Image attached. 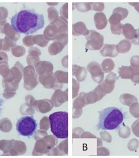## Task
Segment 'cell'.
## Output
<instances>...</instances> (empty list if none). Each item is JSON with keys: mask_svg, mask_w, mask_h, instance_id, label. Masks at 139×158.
Listing matches in <instances>:
<instances>
[{"mask_svg": "<svg viewBox=\"0 0 139 158\" xmlns=\"http://www.w3.org/2000/svg\"><path fill=\"white\" fill-rule=\"evenodd\" d=\"M122 34L128 40H133L136 37V31L130 23L123 25L122 28Z\"/></svg>", "mask_w": 139, "mask_h": 158, "instance_id": "cell-9", "label": "cell"}, {"mask_svg": "<svg viewBox=\"0 0 139 158\" xmlns=\"http://www.w3.org/2000/svg\"><path fill=\"white\" fill-rule=\"evenodd\" d=\"M136 68L132 66H122L119 68V77L122 79H128L131 78L132 75L135 72Z\"/></svg>", "mask_w": 139, "mask_h": 158, "instance_id": "cell-12", "label": "cell"}, {"mask_svg": "<svg viewBox=\"0 0 139 158\" xmlns=\"http://www.w3.org/2000/svg\"><path fill=\"white\" fill-rule=\"evenodd\" d=\"M44 24L43 15L29 9L19 11L11 19V27L17 32L26 35L33 34L41 29Z\"/></svg>", "mask_w": 139, "mask_h": 158, "instance_id": "cell-1", "label": "cell"}, {"mask_svg": "<svg viewBox=\"0 0 139 158\" xmlns=\"http://www.w3.org/2000/svg\"><path fill=\"white\" fill-rule=\"evenodd\" d=\"M94 23L96 28L98 30L104 29L107 27L108 20L103 13H97L94 15Z\"/></svg>", "mask_w": 139, "mask_h": 158, "instance_id": "cell-8", "label": "cell"}, {"mask_svg": "<svg viewBox=\"0 0 139 158\" xmlns=\"http://www.w3.org/2000/svg\"><path fill=\"white\" fill-rule=\"evenodd\" d=\"M106 94L102 93L97 86L95 87V90L89 94V98H88V102L87 103L91 104L98 102L99 101L101 100L102 98L105 96Z\"/></svg>", "mask_w": 139, "mask_h": 158, "instance_id": "cell-11", "label": "cell"}, {"mask_svg": "<svg viewBox=\"0 0 139 158\" xmlns=\"http://www.w3.org/2000/svg\"><path fill=\"white\" fill-rule=\"evenodd\" d=\"M117 79H118V78L116 74L113 72H111L109 74V75H107L105 81L108 83L115 84Z\"/></svg>", "mask_w": 139, "mask_h": 158, "instance_id": "cell-21", "label": "cell"}, {"mask_svg": "<svg viewBox=\"0 0 139 158\" xmlns=\"http://www.w3.org/2000/svg\"><path fill=\"white\" fill-rule=\"evenodd\" d=\"M3 103H4V101L0 98V114L1 113V110H2V107L3 105Z\"/></svg>", "mask_w": 139, "mask_h": 158, "instance_id": "cell-30", "label": "cell"}, {"mask_svg": "<svg viewBox=\"0 0 139 158\" xmlns=\"http://www.w3.org/2000/svg\"><path fill=\"white\" fill-rule=\"evenodd\" d=\"M119 100L121 103L128 106H130L133 103L137 102L138 101L137 98H136L135 95L128 93L122 94L120 96Z\"/></svg>", "mask_w": 139, "mask_h": 158, "instance_id": "cell-13", "label": "cell"}, {"mask_svg": "<svg viewBox=\"0 0 139 158\" xmlns=\"http://www.w3.org/2000/svg\"><path fill=\"white\" fill-rule=\"evenodd\" d=\"M88 70L90 73L92 78L96 83H102L104 79V72H103L102 68L96 62H92L88 65Z\"/></svg>", "mask_w": 139, "mask_h": 158, "instance_id": "cell-6", "label": "cell"}, {"mask_svg": "<svg viewBox=\"0 0 139 158\" xmlns=\"http://www.w3.org/2000/svg\"><path fill=\"white\" fill-rule=\"evenodd\" d=\"M51 130L53 134L59 139L68 138V113L58 111L49 116Z\"/></svg>", "mask_w": 139, "mask_h": 158, "instance_id": "cell-3", "label": "cell"}, {"mask_svg": "<svg viewBox=\"0 0 139 158\" xmlns=\"http://www.w3.org/2000/svg\"><path fill=\"white\" fill-rule=\"evenodd\" d=\"M123 26V24L121 23L117 25H110V29L112 33L115 35H120L121 33H122Z\"/></svg>", "mask_w": 139, "mask_h": 158, "instance_id": "cell-19", "label": "cell"}, {"mask_svg": "<svg viewBox=\"0 0 139 158\" xmlns=\"http://www.w3.org/2000/svg\"><path fill=\"white\" fill-rule=\"evenodd\" d=\"M129 112L132 117L135 118H139V103L136 102L130 106Z\"/></svg>", "mask_w": 139, "mask_h": 158, "instance_id": "cell-18", "label": "cell"}, {"mask_svg": "<svg viewBox=\"0 0 139 158\" xmlns=\"http://www.w3.org/2000/svg\"><path fill=\"white\" fill-rule=\"evenodd\" d=\"M132 67L134 68H139V56H132L130 60Z\"/></svg>", "mask_w": 139, "mask_h": 158, "instance_id": "cell-24", "label": "cell"}, {"mask_svg": "<svg viewBox=\"0 0 139 158\" xmlns=\"http://www.w3.org/2000/svg\"><path fill=\"white\" fill-rule=\"evenodd\" d=\"M100 53L103 56H110L114 58L118 56V52L116 49L115 45L106 44L100 52Z\"/></svg>", "mask_w": 139, "mask_h": 158, "instance_id": "cell-10", "label": "cell"}, {"mask_svg": "<svg viewBox=\"0 0 139 158\" xmlns=\"http://www.w3.org/2000/svg\"><path fill=\"white\" fill-rule=\"evenodd\" d=\"M101 68L103 72L106 73H110L115 68V64L111 59H105L102 62Z\"/></svg>", "mask_w": 139, "mask_h": 158, "instance_id": "cell-16", "label": "cell"}, {"mask_svg": "<svg viewBox=\"0 0 139 158\" xmlns=\"http://www.w3.org/2000/svg\"><path fill=\"white\" fill-rule=\"evenodd\" d=\"M124 120V114L117 107H108L99 112L97 128L103 130H114L119 127Z\"/></svg>", "mask_w": 139, "mask_h": 158, "instance_id": "cell-2", "label": "cell"}, {"mask_svg": "<svg viewBox=\"0 0 139 158\" xmlns=\"http://www.w3.org/2000/svg\"><path fill=\"white\" fill-rule=\"evenodd\" d=\"M132 82L136 84L139 83V68H136L135 72L130 78Z\"/></svg>", "mask_w": 139, "mask_h": 158, "instance_id": "cell-25", "label": "cell"}, {"mask_svg": "<svg viewBox=\"0 0 139 158\" xmlns=\"http://www.w3.org/2000/svg\"><path fill=\"white\" fill-rule=\"evenodd\" d=\"M97 140H98V147H99V146H101L102 145V141L100 139H99V138H97Z\"/></svg>", "mask_w": 139, "mask_h": 158, "instance_id": "cell-31", "label": "cell"}, {"mask_svg": "<svg viewBox=\"0 0 139 158\" xmlns=\"http://www.w3.org/2000/svg\"><path fill=\"white\" fill-rule=\"evenodd\" d=\"M93 5V9L97 11H103L105 9V5L103 3H94L91 4Z\"/></svg>", "mask_w": 139, "mask_h": 158, "instance_id": "cell-26", "label": "cell"}, {"mask_svg": "<svg viewBox=\"0 0 139 158\" xmlns=\"http://www.w3.org/2000/svg\"><path fill=\"white\" fill-rule=\"evenodd\" d=\"M118 133L120 138L123 139H127L131 135V130L128 127L126 126L125 124H123L119 130Z\"/></svg>", "mask_w": 139, "mask_h": 158, "instance_id": "cell-17", "label": "cell"}, {"mask_svg": "<svg viewBox=\"0 0 139 158\" xmlns=\"http://www.w3.org/2000/svg\"><path fill=\"white\" fill-rule=\"evenodd\" d=\"M98 155H109L110 151L106 147H98Z\"/></svg>", "mask_w": 139, "mask_h": 158, "instance_id": "cell-27", "label": "cell"}, {"mask_svg": "<svg viewBox=\"0 0 139 158\" xmlns=\"http://www.w3.org/2000/svg\"><path fill=\"white\" fill-rule=\"evenodd\" d=\"M136 37L135 39L132 40V43L136 45H139V28L136 30Z\"/></svg>", "mask_w": 139, "mask_h": 158, "instance_id": "cell-28", "label": "cell"}, {"mask_svg": "<svg viewBox=\"0 0 139 158\" xmlns=\"http://www.w3.org/2000/svg\"><path fill=\"white\" fill-rule=\"evenodd\" d=\"M132 43L127 40H123L119 42L116 45V49L118 53H124L128 52L131 48Z\"/></svg>", "mask_w": 139, "mask_h": 158, "instance_id": "cell-14", "label": "cell"}, {"mask_svg": "<svg viewBox=\"0 0 139 158\" xmlns=\"http://www.w3.org/2000/svg\"><path fill=\"white\" fill-rule=\"evenodd\" d=\"M128 15V10L125 8H115L113 10V15L110 17L109 21L110 25H117L120 23V22L127 18Z\"/></svg>", "mask_w": 139, "mask_h": 158, "instance_id": "cell-7", "label": "cell"}, {"mask_svg": "<svg viewBox=\"0 0 139 158\" xmlns=\"http://www.w3.org/2000/svg\"><path fill=\"white\" fill-rule=\"evenodd\" d=\"M132 130L135 135L139 138V119H137L132 125Z\"/></svg>", "mask_w": 139, "mask_h": 158, "instance_id": "cell-22", "label": "cell"}, {"mask_svg": "<svg viewBox=\"0 0 139 158\" xmlns=\"http://www.w3.org/2000/svg\"><path fill=\"white\" fill-rule=\"evenodd\" d=\"M129 5H131L132 6H133L135 9H136V10L139 13V2H134V3H129Z\"/></svg>", "mask_w": 139, "mask_h": 158, "instance_id": "cell-29", "label": "cell"}, {"mask_svg": "<svg viewBox=\"0 0 139 158\" xmlns=\"http://www.w3.org/2000/svg\"><path fill=\"white\" fill-rule=\"evenodd\" d=\"M97 87L102 93L105 94H110L114 90L115 88V84H111L104 81L102 83H99Z\"/></svg>", "mask_w": 139, "mask_h": 158, "instance_id": "cell-15", "label": "cell"}, {"mask_svg": "<svg viewBox=\"0 0 139 158\" xmlns=\"http://www.w3.org/2000/svg\"><path fill=\"white\" fill-rule=\"evenodd\" d=\"M87 39V47L90 50H99L104 44L103 36L95 30H90Z\"/></svg>", "mask_w": 139, "mask_h": 158, "instance_id": "cell-5", "label": "cell"}, {"mask_svg": "<svg viewBox=\"0 0 139 158\" xmlns=\"http://www.w3.org/2000/svg\"><path fill=\"white\" fill-rule=\"evenodd\" d=\"M38 127L37 122L32 116H24L19 118L16 124V130L20 135L31 136Z\"/></svg>", "mask_w": 139, "mask_h": 158, "instance_id": "cell-4", "label": "cell"}, {"mask_svg": "<svg viewBox=\"0 0 139 158\" xmlns=\"http://www.w3.org/2000/svg\"><path fill=\"white\" fill-rule=\"evenodd\" d=\"M139 146V142L138 140L133 139L131 140L128 144V148L129 150L133 151L136 150Z\"/></svg>", "mask_w": 139, "mask_h": 158, "instance_id": "cell-20", "label": "cell"}, {"mask_svg": "<svg viewBox=\"0 0 139 158\" xmlns=\"http://www.w3.org/2000/svg\"><path fill=\"white\" fill-rule=\"evenodd\" d=\"M100 135L102 139L106 142L111 143V136L110 135L109 133L106 131L101 132Z\"/></svg>", "mask_w": 139, "mask_h": 158, "instance_id": "cell-23", "label": "cell"}]
</instances>
